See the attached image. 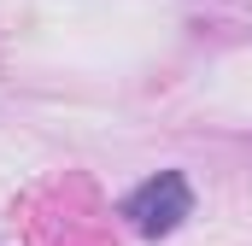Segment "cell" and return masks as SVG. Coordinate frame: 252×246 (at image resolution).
<instances>
[{"label":"cell","instance_id":"obj_1","mask_svg":"<svg viewBox=\"0 0 252 246\" xmlns=\"http://www.w3.org/2000/svg\"><path fill=\"white\" fill-rule=\"evenodd\" d=\"M124 217H129V229L147 235V241L176 235V229L193 217V187H188V176H182V170H158V176H147V182L124 199Z\"/></svg>","mask_w":252,"mask_h":246}]
</instances>
